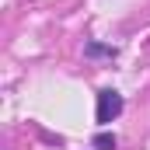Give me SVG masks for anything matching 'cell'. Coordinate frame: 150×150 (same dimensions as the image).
I'll return each instance as SVG.
<instances>
[{
    "mask_svg": "<svg viewBox=\"0 0 150 150\" xmlns=\"http://www.w3.org/2000/svg\"><path fill=\"white\" fill-rule=\"evenodd\" d=\"M91 147H94V150H115L119 140H115V133H98V136L91 140Z\"/></svg>",
    "mask_w": 150,
    "mask_h": 150,
    "instance_id": "obj_3",
    "label": "cell"
},
{
    "mask_svg": "<svg viewBox=\"0 0 150 150\" xmlns=\"http://www.w3.org/2000/svg\"><path fill=\"white\" fill-rule=\"evenodd\" d=\"M84 56H91V59H94V56H108V59H115L119 49H115V45H101V42H87V45H84Z\"/></svg>",
    "mask_w": 150,
    "mask_h": 150,
    "instance_id": "obj_2",
    "label": "cell"
},
{
    "mask_svg": "<svg viewBox=\"0 0 150 150\" xmlns=\"http://www.w3.org/2000/svg\"><path fill=\"white\" fill-rule=\"evenodd\" d=\"M122 94L119 91H98V112H94V119H98V126H108V122H115L119 115H122Z\"/></svg>",
    "mask_w": 150,
    "mask_h": 150,
    "instance_id": "obj_1",
    "label": "cell"
}]
</instances>
